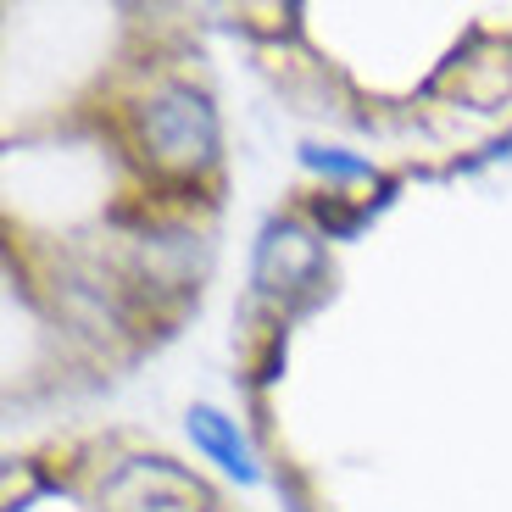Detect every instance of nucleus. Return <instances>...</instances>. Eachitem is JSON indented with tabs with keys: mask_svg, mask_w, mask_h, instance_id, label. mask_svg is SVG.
Here are the masks:
<instances>
[{
	"mask_svg": "<svg viewBox=\"0 0 512 512\" xmlns=\"http://www.w3.org/2000/svg\"><path fill=\"white\" fill-rule=\"evenodd\" d=\"M140 128H145V145H151V156L162 167H201L218 151V112L190 84L156 90L140 112Z\"/></svg>",
	"mask_w": 512,
	"mask_h": 512,
	"instance_id": "1",
	"label": "nucleus"
},
{
	"mask_svg": "<svg viewBox=\"0 0 512 512\" xmlns=\"http://www.w3.org/2000/svg\"><path fill=\"white\" fill-rule=\"evenodd\" d=\"M256 284H262V295H290L301 284H323V245L295 223H273L256 245Z\"/></svg>",
	"mask_w": 512,
	"mask_h": 512,
	"instance_id": "2",
	"label": "nucleus"
},
{
	"mask_svg": "<svg viewBox=\"0 0 512 512\" xmlns=\"http://www.w3.org/2000/svg\"><path fill=\"white\" fill-rule=\"evenodd\" d=\"M190 440L206 451V462H218L223 474H234L240 485H256V451L240 435V423L223 418L218 407H190Z\"/></svg>",
	"mask_w": 512,
	"mask_h": 512,
	"instance_id": "3",
	"label": "nucleus"
},
{
	"mask_svg": "<svg viewBox=\"0 0 512 512\" xmlns=\"http://www.w3.org/2000/svg\"><path fill=\"white\" fill-rule=\"evenodd\" d=\"M301 162H307V167H318V173H329V179H340V184L373 179V167L362 162V156H346V151H323V145H301Z\"/></svg>",
	"mask_w": 512,
	"mask_h": 512,
	"instance_id": "4",
	"label": "nucleus"
}]
</instances>
